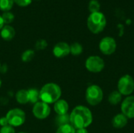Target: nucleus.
I'll list each match as a JSON object with an SVG mask.
<instances>
[{"label": "nucleus", "instance_id": "obj_1", "mask_svg": "<svg viewBox=\"0 0 134 133\" xmlns=\"http://www.w3.org/2000/svg\"><path fill=\"white\" fill-rule=\"evenodd\" d=\"M92 122V111L86 106H76L70 114V124L75 129H87Z\"/></svg>", "mask_w": 134, "mask_h": 133}, {"label": "nucleus", "instance_id": "obj_2", "mask_svg": "<svg viewBox=\"0 0 134 133\" xmlns=\"http://www.w3.org/2000/svg\"><path fill=\"white\" fill-rule=\"evenodd\" d=\"M62 91L60 87L53 82L45 84L39 90L40 101L47 104H52L60 99Z\"/></svg>", "mask_w": 134, "mask_h": 133}, {"label": "nucleus", "instance_id": "obj_3", "mask_svg": "<svg viewBox=\"0 0 134 133\" xmlns=\"http://www.w3.org/2000/svg\"><path fill=\"white\" fill-rule=\"evenodd\" d=\"M107 20L104 14L101 12L90 13L87 19V27L93 34H99L106 27Z\"/></svg>", "mask_w": 134, "mask_h": 133}, {"label": "nucleus", "instance_id": "obj_4", "mask_svg": "<svg viewBox=\"0 0 134 133\" xmlns=\"http://www.w3.org/2000/svg\"><path fill=\"white\" fill-rule=\"evenodd\" d=\"M86 102L90 106H97L101 103L104 98V92L102 89L97 85H90L85 93Z\"/></svg>", "mask_w": 134, "mask_h": 133}, {"label": "nucleus", "instance_id": "obj_5", "mask_svg": "<svg viewBox=\"0 0 134 133\" xmlns=\"http://www.w3.org/2000/svg\"><path fill=\"white\" fill-rule=\"evenodd\" d=\"M9 125L15 128L21 126L26 121L25 112L20 108H13L9 110L5 115Z\"/></svg>", "mask_w": 134, "mask_h": 133}, {"label": "nucleus", "instance_id": "obj_6", "mask_svg": "<svg viewBox=\"0 0 134 133\" xmlns=\"http://www.w3.org/2000/svg\"><path fill=\"white\" fill-rule=\"evenodd\" d=\"M118 91L126 96H130L134 91V79L130 74H125L122 76L117 85Z\"/></svg>", "mask_w": 134, "mask_h": 133}, {"label": "nucleus", "instance_id": "obj_7", "mask_svg": "<svg viewBox=\"0 0 134 133\" xmlns=\"http://www.w3.org/2000/svg\"><path fill=\"white\" fill-rule=\"evenodd\" d=\"M104 60L99 56H90L85 62V67L86 70L91 73L101 72L104 70Z\"/></svg>", "mask_w": 134, "mask_h": 133}, {"label": "nucleus", "instance_id": "obj_8", "mask_svg": "<svg viewBox=\"0 0 134 133\" xmlns=\"http://www.w3.org/2000/svg\"><path fill=\"white\" fill-rule=\"evenodd\" d=\"M100 51L106 56L113 54L117 49V43L115 38L112 37H104L103 38L99 43Z\"/></svg>", "mask_w": 134, "mask_h": 133}, {"label": "nucleus", "instance_id": "obj_9", "mask_svg": "<svg viewBox=\"0 0 134 133\" xmlns=\"http://www.w3.org/2000/svg\"><path fill=\"white\" fill-rule=\"evenodd\" d=\"M50 113L51 108L49 105L42 101H38L33 106L32 114L37 119L44 120L49 116Z\"/></svg>", "mask_w": 134, "mask_h": 133}, {"label": "nucleus", "instance_id": "obj_10", "mask_svg": "<svg viewBox=\"0 0 134 133\" xmlns=\"http://www.w3.org/2000/svg\"><path fill=\"white\" fill-rule=\"evenodd\" d=\"M121 111L128 119L134 118V96H126L122 101Z\"/></svg>", "mask_w": 134, "mask_h": 133}, {"label": "nucleus", "instance_id": "obj_11", "mask_svg": "<svg viewBox=\"0 0 134 133\" xmlns=\"http://www.w3.org/2000/svg\"><path fill=\"white\" fill-rule=\"evenodd\" d=\"M53 56L57 58H64L70 54V45L64 42L57 43L53 49Z\"/></svg>", "mask_w": 134, "mask_h": 133}, {"label": "nucleus", "instance_id": "obj_12", "mask_svg": "<svg viewBox=\"0 0 134 133\" xmlns=\"http://www.w3.org/2000/svg\"><path fill=\"white\" fill-rule=\"evenodd\" d=\"M53 110L57 115L66 114L69 111V104L65 100L60 99L53 103Z\"/></svg>", "mask_w": 134, "mask_h": 133}, {"label": "nucleus", "instance_id": "obj_13", "mask_svg": "<svg viewBox=\"0 0 134 133\" xmlns=\"http://www.w3.org/2000/svg\"><path fill=\"white\" fill-rule=\"evenodd\" d=\"M128 118L122 113L118 114L114 116L113 119H112V125L114 128L115 129H122L124 127L126 126V125L128 124Z\"/></svg>", "mask_w": 134, "mask_h": 133}, {"label": "nucleus", "instance_id": "obj_14", "mask_svg": "<svg viewBox=\"0 0 134 133\" xmlns=\"http://www.w3.org/2000/svg\"><path fill=\"white\" fill-rule=\"evenodd\" d=\"M15 30L10 25H4L2 30L0 31V35L2 38L5 41H11L15 36Z\"/></svg>", "mask_w": 134, "mask_h": 133}, {"label": "nucleus", "instance_id": "obj_15", "mask_svg": "<svg viewBox=\"0 0 134 133\" xmlns=\"http://www.w3.org/2000/svg\"><path fill=\"white\" fill-rule=\"evenodd\" d=\"M16 100L20 104H26L29 103V96H28V92L27 89H20L16 92L15 95Z\"/></svg>", "mask_w": 134, "mask_h": 133}, {"label": "nucleus", "instance_id": "obj_16", "mask_svg": "<svg viewBox=\"0 0 134 133\" xmlns=\"http://www.w3.org/2000/svg\"><path fill=\"white\" fill-rule=\"evenodd\" d=\"M122 95L118 90L112 91L109 94L108 98V103L111 105H118L122 102Z\"/></svg>", "mask_w": 134, "mask_h": 133}, {"label": "nucleus", "instance_id": "obj_17", "mask_svg": "<svg viewBox=\"0 0 134 133\" xmlns=\"http://www.w3.org/2000/svg\"><path fill=\"white\" fill-rule=\"evenodd\" d=\"M28 92V96H29V103L32 104H35L38 101H40V96H39V90H38L35 88H31L27 89Z\"/></svg>", "mask_w": 134, "mask_h": 133}, {"label": "nucleus", "instance_id": "obj_18", "mask_svg": "<svg viewBox=\"0 0 134 133\" xmlns=\"http://www.w3.org/2000/svg\"><path fill=\"white\" fill-rule=\"evenodd\" d=\"M55 123L57 125V127L70 124V114H62V115H57L55 119Z\"/></svg>", "mask_w": 134, "mask_h": 133}, {"label": "nucleus", "instance_id": "obj_19", "mask_svg": "<svg viewBox=\"0 0 134 133\" xmlns=\"http://www.w3.org/2000/svg\"><path fill=\"white\" fill-rule=\"evenodd\" d=\"M82 51L83 47L79 42H74L70 45V53L73 56H79Z\"/></svg>", "mask_w": 134, "mask_h": 133}, {"label": "nucleus", "instance_id": "obj_20", "mask_svg": "<svg viewBox=\"0 0 134 133\" xmlns=\"http://www.w3.org/2000/svg\"><path fill=\"white\" fill-rule=\"evenodd\" d=\"M35 56V53L32 49H27L23 52L21 55V60L24 63H28L31 61Z\"/></svg>", "mask_w": 134, "mask_h": 133}, {"label": "nucleus", "instance_id": "obj_21", "mask_svg": "<svg viewBox=\"0 0 134 133\" xmlns=\"http://www.w3.org/2000/svg\"><path fill=\"white\" fill-rule=\"evenodd\" d=\"M75 132L76 129L71 124H67L57 127L56 133H75Z\"/></svg>", "mask_w": 134, "mask_h": 133}, {"label": "nucleus", "instance_id": "obj_22", "mask_svg": "<svg viewBox=\"0 0 134 133\" xmlns=\"http://www.w3.org/2000/svg\"><path fill=\"white\" fill-rule=\"evenodd\" d=\"M13 0H0V9L2 12H8L13 8Z\"/></svg>", "mask_w": 134, "mask_h": 133}, {"label": "nucleus", "instance_id": "obj_23", "mask_svg": "<svg viewBox=\"0 0 134 133\" xmlns=\"http://www.w3.org/2000/svg\"><path fill=\"white\" fill-rule=\"evenodd\" d=\"M88 8H89L90 13H97V12H100V4L97 0H90V2H89Z\"/></svg>", "mask_w": 134, "mask_h": 133}, {"label": "nucleus", "instance_id": "obj_24", "mask_svg": "<svg viewBox=\"0 0 134 133\" xmlns=\"http://www.w3.org/2000/svg\"><path fill=\"white\" fill-rule=\"evenodd\" d=\"M2 20H3L5 25H9L14 20V15L12 13H10L9 11L3 12V13L2 15Z\"/></svg>", "mask_w": 134, "mask_h": 133}, {"label": "nucleus", "instance_id": "obj_25", "mask_svg": "<svg viewBox=\"0 0 134 133\" xmlns=\"http://www.w3.org/2000/svg\"><path fill=\"white\" fill-rule=\"evenodd\" d=\"M47 45H48V43H47V42L45 39H39V40H38L35 42V49L37 50H43V49H46Z\"/></svg>", "mask_w": 134, "mask_h": 133}, {"label": "nucleus", "instance_id": "obj_26", "mask_svg": "<svg viewBox=\"0 0 134 133\" xmlns=\"http://www.w3.org/2000/svg\"><path fill=\"white\" fill-rule=\"evenodd\" d=\"M0 133H16L15 129L13 127L10 125H6L4 127H1L0 129Z\"/></svg>", "mask_w": 134, "mask_h": 133}, {"label": "nucleus", "instance_id": "obj_27", "mask_svg": "<svg viewBox=\"0 0 134 133\" xmlns=\"http://www.w3.org/2000/svg\"><path fill=\"white\" fill-rule=\"evenodd\" d=\"M32 0H13L14 3H16V5H18L19 6L21 7H25L27 6L28 5L31 4Z\"/></svg>", "mask_w": 134, "mask_h": 133}, {"label": "nucleus", "instance_id": "obj_28", "mask_svg": "<svg viewBox=\"0 0 134 133\" xmlns=\"http://www.w3.org/2000/svg\"><path fill=\"white\" fill-rule=\"evenodd\" d=\"M6 125H9V123H8L6 117L4 116V117L0 118V126L1 127H4V126H6Z\"/></svg>", "mask_w": 134, "mask_h": 133}, {"label": "nucleus", "instance_id": "obj_29", "mask_svg": "<svg viewBox=\"0 0 134 133\" xmlns=\"http://www.w3.org/2000/svg\"><path fill=\"white\" fill-rule=\"evenodd\" d=\"M75 133H89V132L86 129H76Z\"/></svg>", "mask_w": 134, "mask_h": 133}, {"label": "nucleus", "instance_id": "obj_30", "mask_svg": "<svg viewBox=\"0 0 134 133\" xmlns=\"http://www.w3.org/2000/svg\"><path fill=\"white\" fill-rule=\"evenodd\" d=\"M4 25H5V24H4V22H3V20H2V16H0V31L2 30V28L3 27Z\"/></svg>", "mask_w": 134, "mask_h": 133}, {"label": "nucleus", "instance_id": "obj_31", "mask_svg": "<svg viewBox=\"0 0 134 133\" xmlns=\"http://www.w3.org/2000/svg\"><path fill=\"white\" fill-rule=\"evenodd\" d=\"M1 86H2V79L0 78V88H1Z\"/></svg>", "mask_w": 134, "mask_h": 133}, {"label": "nucleus", "instance_id": "obj_32", "mask_svg": "<svg viewBox=\"0 0 134 133\" xmlns=\"http://www.w3.org/2000/svg\"><path fill=\"white\" fill-rule=\"evenodd\" d=\"M19 133H27V132H20Z\"/></svg>", "mask_w": 134, "mask_h": 133}, {"label": "nucleus", "instance_id": "obj_33", "mask_svg": "<svg viewBox=\"0 0 134 133\" xmlns=\"http://www.w3.org/2000/svg\"><path fill=\"white\" fill-rule=\"evenodd\" d=\"M0 70H1V63H0Z\"/></svg>", "mask_w": 134, "mask_h": 133}]
</instances>
